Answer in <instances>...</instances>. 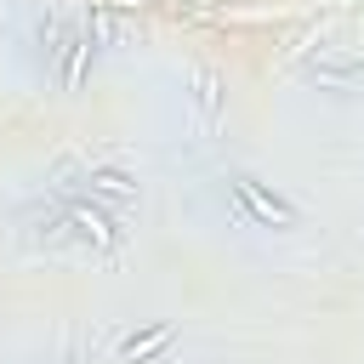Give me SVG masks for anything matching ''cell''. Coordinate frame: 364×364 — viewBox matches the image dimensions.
Here are the masks:
<instances>
[{"label": "cell", "instance_id": "3957f363", "mask_svg": "<svg viewBox=\"0 0 364 364\" xmlns=\"http://www.w3.org/2000/svg\"><path fill=\"white\" fill-rule=\"evenodd\" d=\"M91 46H97V28H74L68 34V46H63V91H80L85 63H91Z\"/></svg>", "mask_w": 364, "mask_h": 364}, {"label": "cell", "instance_id": "7a4b0ae2", "mask_svg": "<svg viewBox=\"0 0 364 364\" xmlns=\"http://www.w3.org/2000/svg\"><path fill=\"white\" fill-rule=\"evenodd\" d=\"M63 222H68L80 239H91L97 250H114V245H119V228H114L97 205H85V199H68V205H63Z\"/></svg>", "mask_w": 364, "mask_h": 364}, {"label": "cell", "instance_id": "5b68a950", "mask_svg": "<svg viewBox=\"0 0 364 364\" xmlns=\"http://www.w3.org/2000/svg\"><path fill=\"white\" fill-rule=\"evenodd\" d=\"M85 182H91V199H108V205H131L136 199V182L125 171H91Z\"/></svg>", "mask_w": 364, "mask_h": 364}, {"label": "cell", "instance_id": "8992f818", "mask_svg": "<svg viewBox=\"0 0 364 364\" xmlns=\"http://www.w3.org/2000/svg\"><path fill=\"white\" fill-rule=\"evenodd\" d=\"M216 97H222V91H216V80L205 74V80H199V102H205V114H216Z\"/></svg>", "mask_w": 364, "mask_h": 364}, {"label": "cell", "instance_id": "6da1fadb", "mask_svg": "<svg viewBox=\"0 0 364 364\" xmlns=\"http://www.w3.org/2000/svg\"><path fill=\"white\" fill-rule=\"evenodd\" d=\"M233 199H239L245 216L262 222V228H296V205H284L279 193H267L256 176H233Z\"/></svg>", "mask_w": 364, "mask_h": 364}, {"label": "cell", "instance_id": "52a82bcc", "mask_svg": "<svg viewBox=\"0 0 364 364\" xmlns=\"http://www.w3.org/2000/svg\"><path fill=\"white\" fill-rule=\"evenodd\" d=\"M102 6H142V0H102Z\"/></svg>", "mask_w": 364, "mask_h": 364}, {"label": "cell", "instance_id": "277c9868", "mask_svg": "<svg viewBox=\"0 0 364 364\" xmlns=\"http://www.w3.org/2000/svg\"><path fill=\"white\" fill-rule=\"evenodd\" d=\"M171 324H148V330H136V336H125L119 341V358H131V364H148V358H159L165 347H171Z\"/></svg>", "mask_w": 364, "mask_h": 364}]
</instances>
